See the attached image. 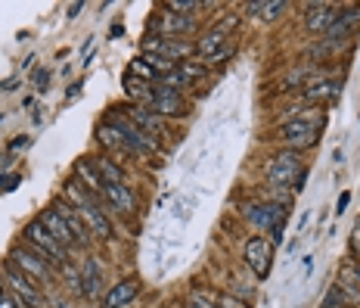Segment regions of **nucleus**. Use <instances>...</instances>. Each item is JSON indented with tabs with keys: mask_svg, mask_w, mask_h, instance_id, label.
<instances>
[{
	"mask_svg": "<svg viewBox=\"0 0 360 308\" xmlns=\"http://www.w3.org/2000/svg\"><path fill=\"white\" fill-rule=\"evenodd\" d=\"M165 7L171 10L174 16H180V13H190V10H199L202 3H199V0H168Z\"/></svg>",
	"mask_w": 360,
	"mask_h": 308,
	"instance_id": "nucleus-30",
	"label": "nucleus"
},
{
	"mask_svg": "<svg viewBox=\"0 0 360 308\" xmlns=\"http://www.w3.org/2000/svg\"><path fill=\"white\" fill-rule=\"evenodd\" d=\"M134 296H137V280H121V283H115V287L106 293L103 308H121V305H128Z\"/></svg>",
	"mask_w": 360,
	"mask_h": 308,
	"instance_id": "nucleus-21",
	"label": "nucleus"
},
{
	"mask_svg": "<svg viewBox=\"0 0 360 308\" xmlns=\"http://www.w3.org/2000/svg\"><path fill=\"white\" fill-rule=\"evenodd\" d=\"M25 237L31 240V252H37L41 258L56 262V264H66L68 262V249L56 243V237L47 231V227H43V221H31L28 231H25Z\"/></svg>",
	"mask_w": 360,
	"mask_h": 308,
	"instance_id": "nucleus-3",
	"label": "nucleus"
},
{
	"mask_svg": "<svg viewBox=\"0 0 360 308\" xmlns=\"http://www.w3.org/2000/svg\"><path fill=\"white\" fill-rule=\"evenodd\" d=\"M339 94V81H314L310 88H304V100L317 103V100H329Z\"/></svg>",
	"mask_w": 360,
	"mask_h": 308,
	"instance_id": "nucleus-24",
	"label": "nucleus"
},
{
	"mask_svg": "<svg viewBox=\"0 0 360 308\" xmlns=\"http://www.w3.org/2000/svg\"><path fill=\"white\" fill-rule=\"evenodd\" d=\"M41 221H43V227H47V231L56 237V243H59V246H66V249H68V246L74 243L72 231H68V224L59 218V212H56V209H50V212H43V218H41Z\"/></svg>",
	"mask_w": 360,
	"mask_h": 308,
	"instance_id": "nucleus-19",
	"label": "nucleus"
},
{
	"mask_svg": "<svg viewBox=\"0 0 360 308\" xmlns=\"http://www.w3.org/2000/svg\"><path fill=\"white\" fill-rule=\"evenodd\" d=\"M149 109H152L155 115H183V100H180V90H171V88H165V84H155Z\"/></svg>",
	"mask_w": 360,
	"mask_h": 308,
	"instance_id": "nucleus-7",
	"label": "nucleus"
},
{
	"mask_svg": "<svg viewBox=\"0 0 360 308\" xmlns=\"http://www.w3.org/2000/svg\"><path fill=\"white\" fill-rule=\"evenodd\" d=\"M130 122H134L137 128H140L143 134H146V137H165V122H161V115H155L152 109H146V106H130Z\"/></svg>",
	"mask_w": 360,
	"mask_h": 308,
	"instance_id": "nucleus-11",
	"label": "nucleus"
},
{
	"mask_svg": "<svg viewBox=\"0 0 360 308\" xmlns=\"http://www.w3.org/2000/svg\"><path fill=\"white\" fill-rule=\"evenodd\" d=\"M155 28L165 35H180V32H192V19H186V16H174V13H165L159 22H155Z\"/></svg>",
	"mask_w": 360,
	"mask_h": 308,
	"instance_id": "nucleus-23",
	"label": "nucleus"
},
{
	"mask_svg": "<svg viewBox=\"0 0 360 308\" xmlns=\"http://www.w3.org/2000/svg\"><path fill=\"white\" fill-rule=\"evenodd\" d=\"M99 140H103L106 146H112V150H124V153H130V150H128V144H124V137H121V131H118V128L112 125V122H109V125L99 128Z\"/></svg>",
	"mask_w": 360,
	"mask_h": 308,
	"instance_id": "nucleus-26",
	"label": "nucleus"
},
{
	"mask_svg": "<svg viewBox=\"0 0 360 308\" xmlns=\"http://www.w3.org/2000/svg\"><path fill=\"white\" fill-rule=\"evenodd\" d=\"M267 181L273 187H292V190H301L304 184V171L301 162H298L295 153H279L270 165H267Z\"/></svg>",
	"mask_w": 360,
	"mask_h": 308,
	"instance_id": "nucleus-2",
	"label": "nucleus"
},
{
	"mask_svg": "<svg viewBox=\"0 0 360 308\" xmlns=\"http://www.w3.org/2000/svg\"><path fill=\"white\" fill-rule=\"evenodd\" d=\"M53 209H56V212H59V218H62V221H66V224H68V231H72V237L78 240V243H84V246L90 243V227H87V221L81 218V215L74 212L72 206H66V202L59 200V202H56Z\"/></svg>",
	"mask_w": 360,
	"mask_h": 308,
	"instance_id": "nucleus-14",
	"label": "nucleus"
},
{
	"mask_svg": "<svg viewBox=\"0 0 360 308\" xmlns=\"http://www.w3.org/2000/svg\"><path fill=\"white\" fill-rule=\"evenodd\" d=\"M270 256H273L270 243H267L264 237H252L246 243V262L258 277H267V271H270Z\"/></svg>",
	"mask_w": 360,
	"mask_h": 308,
	"instance_id": "nucleus-10",
	"label": "nucleus"
},
{
	"mask_svg": "<svg viewBox=\"0 0 360 308\" xmlns=\"http://www.w3.org/2000/svg\"><path fill=\"white\" fill-rule=\"evenodd\" d=\"M66 196L74 202V209H78V215L87 221V227H93L99 237H109V233H112L109 218H106L103 206H99V202L90 196V190H84V184H81V187H78V184H68Z\"/></svg>",
	"mask_w": 360,
	"mask_h": 308,
	"instance_id": "nucleus-1",
	"label": "nucleus"
},
{
	"mask_svg": "<svg viewBox=\"0 0 360 308\" xmlns=\"http://www.w3.org/2000/svg\"><path fill=\"white\" fill-rule=\"evenodd\" d=\"M112 125H115L118 131H121V137H124V144H128V150H134V153H152V150H155V140L146 137V134H143L140 128L134 125V122L115 119Z\"/></svg>",
	"mask_w": 360,
	"mask_h": 308,
	"instance_id": "nucleus-12",
	"label": "nucleus"
},
{
	"mask_svg": "<svg viewBox=\"0 0 360 308\" xmlns=\"http://www.w3.org/2000/svg\"><path fill=\"white\" fill-rule=\"evenodd\" d=\"M354 274H357V277H360V262H357V264H354Z\"/></svg>",
	"mask_w": 360,
	"mask_h": 308,
	"instance_id": "nucleus-35",
	"label": "nucleus"
},
{
	"mask_svg": "<svg viewBox=\"0 0 360 308\" xmlns=\"http://www.w3.org/2000/svg\"><path fill=\"white\" fill-rule=\"evenodd\" d=\"M190 308H214V302H211L208 296H202V293H192L190 296Z\"/></svg>",
	"mask_w": 360,
	"mask_h": 308,
	"instance_id": "nucleus-31",
	"label": "nucleus"
},
{
	"mask_svg": "<svg viewBox=\"0 0 360 308\" xmlns=\"http://www.w3.org/2000/svg\"><path fill=\"white\" fill-rule=\"evenodd\" d=\"M130 75L143 78V81H149V84H152V81H159V75H155V72L149 69V66H146V59H143V57H137L134 63H130Z\"/></svg>",
	"mask_w": 360,
	"mask_h": 308,
	"instance_id": "nucleus-29",
	"label": "nucleus"
},
{
	"mask_svg": "<svg viewBox=\"0 0 360 308\" xmlns=\"http://www.w3.org/2000/svg\"><path fill=\"white\" fill-rule=\"evenodd\" d=\"M3 271H6V280L12 283V289H16V296L25 302V305H28V308H31V305H34V308L41 305V293H37V283H34V280H28V277H25L22 271H19L12 262L6 264Z\"/></svg>",
	"mask_w": 360,
	"mask_h": 308,
	"instance_id": "nucleus-8",
	"label": "nucleus"
},
{
	"mask_svg": "<svg viewBox=\"0 0 360 308\" xmlns=\"http://www.w3.org/2000/svg\"><path fill=\"white\" fill-rule=\"evenodd\" d=\"M103 196L115 209H121V212H134L137 209L134 193H130V187H124V184H103Z\"/></svg>",
	"mask_w": 360,
	"mask_h": 308,
	"instance_id": "nucleus-17",
	"label": "nucleus"
},
{
	"mask_svg": "<svg viewBox=\"0 0 360 308\" xmlns=\"http://www.w3.org/2000/svg\"><path fill=\"white\" fill-rule=\"evenodd\" d=\"M78 289L87 296V299H97V296H99V289H103V271H99V262H97V258L84 262V271H81Z\"/></svg>",
	"mask_w": 360,
	"mask_h": 308,
	"instance_id": "nucleus-15",
	"label": "nucleus"
},
{
	"mask_svg": "<svg viewBox=\"0 0 360 308\" xmlns=\"http://www.w3.org/2000/svg\"><path fill=\"white\" fill-rule=\"evenodd\" d=\"M43 84H47V72H37V90H43Z\"/></svg>",
	"mask_w": 360,
	"mask_h": 308,
	"instance_id": "nucleus-34",
	"label": "nucleus"
},
{
	"mask_svg": "<svg viewBox=\"0 0 360 308\" xmlns=\"http://www.w3.org/2000/svg\"><path fill=\"white\" fill-rule=\"evenodd\" d=\"M323 308H329V305H323Z\"/></svg>",
	"mask_w": 360,
	"mask_h": 308,
	"instance_id": "nucleus-36",
	"label": "nucleus"
},
{
	"mask_svg": "<svg viewBox=\"0 0 360 308\" xmlns=\"http://www.w3.org/2000/svg\"><path fill=\"white\" fill-rule=\"evenodd\" d=\"M335 7H329V3H314L308 13V28L310 32H329L335 22Z\"/></svg>",
	"mask_w": 360,
	"mask_h": 308,
	"instance_id": "nucleus-18",
	"label": "nucleus"
},
{
	"mask_svg": "<svg viewBox=\"0 0 360 308\" xmlns=\"http://www.w3.org/2000/svg\"><path fill=\"white\" fill-rule=\"evenodd\" d=\"M227 28H233V19H223L221 26L205 32V38H199L196 53L205 59V63H217L221 57H227Z\"/></svg>",
	"mask_w": 360,
	"mask_h": 308,
	"instance_id": "nucleus-5",
	"label": "nucleus"
},
{
	"mask_svg": "<svg viewBox=\"0 0 360 308\" xmlns=\"http://www.w3.org/2000/svg\"><path fill=\"white\" fill-rule=\"evenodd\" d=\"M180 75L186 78V84H192L199 75H205V63H196V59H186V63H177Z\"/></svg>",
	"mask_w": 360,
	"mask_h": 308,
	"instance_id": "nucleus-28",
	"label": "nucleus"
},
{
	"mask_svg": "<svg viewBox=\"0 0 360 308\" xmlns=\"http://www.w3.org/2000/svg\"><path fill=\"white\" fill-rule=\"evenodd\" d=\"M10 262L16 264V268L22 271V274L28 277V280H34V283H47V280H53V271H50V262H47V258H41L37 252H31V249H12Z\"/></svg>",
	"mask_w": 360,
	"mask_h": 308,
	"instance_id": "nucleus-4",
	"label": "nucleus"
},
{
	"mask_svg": "<svg viewBox=\"0 0 360 308\" xmlns=\"http://www.w3.org/2000/svg\"><path fill=\"white\" fill-rule=\"evenodd\" d=\"M357 22H360V7H351V10H345V13H339L335 16V22H332V28L326 32V41L341 44V41L348 38V32H351Z\"/></svg>",
	"mask_w": 360,
	"mask_h": 308,
	"instance_id": "nucleus-16",
	"label": "nucleus"
},
{
	"mask_svg": "<svg viewBox=\"0 0 360 308\" xmlns=\"http://www.w3.org/2000/svg\"><path fill=\"white\" fill-rule=\"evenodd\" d=\"M143 50H146V53H155V57L174 59V63H177L180 57H186V53H190V47H186L183 41H177V38H146Z\"/></svg>",
	"mask_w": 360,
	"mask_h": 308,
	"instance_id": "nucleus-13",
	"label": "nucleus"
},
{
	"mask_svg": "<svg viewBox=\"0 0 360 308\" xmlns=\"http://www.w3.org/2000/svg\"><path fill=\"white\" fill-rule=\"evenodd\" d=\"M248 221L258 224L261 231H273V233H277V240H279V233H283V221H286V209L279 206V202L252 206V209H248Z\"/></svg>",
	"mask_w": 360,
	"mask_h": 308,
	"instance_id": "nucleus-6",
	"label": "nucleus"
},
{
	"mask_svg": "<svg viewBox=\"0 0 360 308\" xmlns=\"http://www.w3.org/2000/svg\"><path fill=\"white\" fill-rule=\"evenodd\" d=\"M78 175L84 177V187H87V190H93V193H103V177H99L97 165H90V162H78Z\"/></svg>",
	"mask_w": 360,
	"mask_h": 308,
	"instance_id": "nucleus-25",
	"label": "nucleus"
},
{
	"mask_svg": "<svg viewBox=\"0 0 360 308\" xmlns=\"http://www.w3.org/2000/svg\"><path fill=\"white\" fill-rule=\"evenodd\" d=\"M351 246H354V249H360V221H357V231L351 233Z\"/></svg>",
	"mask_w": 360,
	"mask_h": 308,
	"instance_id": "nucleus-33",
	"label": "nucleus"
},
{
	"mask_svg": "<svg viewBox=\"0 0 360 308\" xmlns=\"http://www.w3.org/2000/svg\"><path fill=\"white\" fill-rule=\"evenodd\" d=\"M99 171V177H103V184H124V175L115 169L112 162H106V159H99V162H93Z\"/></svg>",
	"mask_w": 360,
	"mask_h": 308,
	"instance_id": "nucleus-27",
	"label": "nucleus"
},
{
	"mask_svg": "<svg viewBox=\"0 0 360 308\" xmlns=\"http://www.w3.org/2000/svg\"><path fill=\"white\" fill-rule=\"evenodd\" d=\"M320 134V122H304V119H292L283 125V137L292 146H310Z\"/></svg>",
	"mask_w": 360,
	"mask_h": 308,
	"instance_id": "nucleus-9",
	"label": "nucleus"
},
{
	"mask_svg": "<svg viewBox=\"0 0 360 308\" xmlns=\"http://www.w3.org/2000/svg\"><path fill=\"white\" fill-rule=\"evenodd\" d=\"M124 94L134 97L137 106H146V109H149V103H152V84L128 72V75H124Z\"/></svg>",
	"mask_w": 360,
	"mask_h": 308,
	"instance_id": "nucleus-20",
	"label": "nucleus"
},
{
	"mask_svg": "<svg viewBox=\"0 0 360 308\" xmlns=\"http://www.w3.org/2000/svg\"><path fill=\"white\" fill-rule=\"evenodd\" d=\"M246 10L252 16H258V19H277L286 10V3L283 0H254V3H246Z\"/></svg>",
	"mask_w": 360,
	"mask_h": 308,
	"instance_id": "nucleus-22",
	"label": "nucleus"
},
{
	"mask_svg": "<svg viewBox=\"0 0 360 308\" xmlns=\"http://www.w3.org/2000/svg\"><path fill=\"white\" fill-rule=\"evenodd\" d=\"M348 202H351V193H341V196H339V212H345Z\"/></svg>",
	"mask_w": 360,
	"mask_h": 308,
	"instance_id": "nucleus-32",
	"label": "nucleus"
}]
</instances>
